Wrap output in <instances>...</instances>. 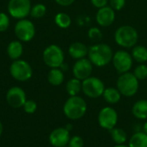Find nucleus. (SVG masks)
Masks as SVG:
<instances>
[{
	"mask_svg": "<svg viewBox=\"0 0 147 147\" xmlns=\"http://www.w3.org/2000/svg\"><path fill=\"white\" fill-rule=\"evenodd\" d=\"M114 56L110 46L105 43H96L89 47L88 57L93 65L103 67L112 62Z\"/></svg>",
	"mask_w": 147,
	"mask_h": 147,
	"instance_id": "obj_1",
	"label": "nucleus"
},
{
	"mask_svg": "<svg viewBox=\"0 0 147 147\" xmlns=\"http://www.w3.org/2000/svg\"><path fill=\"white\" fill-rule=\"evenodd\" d=\"M87 111V103L85 100L79 96H70L65 102L63 107L64 115L71 121L81 119Z\"/></svg>",
	"mask_w": 147,
	"mask_h": 147,
	"instance_id": "obj_2",
	"label": "nucleus"
},
{
	"mask_svg": "<svg viewBox=\"0 0 147 147\" xmlns=\"http://www.w3.org/2000/svg\"><path fill=\"white\" fill-rule=\"evenodd\" d=\"M139 40L137 30L130 25H123L118 28L115 33V40L121 47L131 48L136 46Z\"/></svg>",
	"mask_w": 147,
	"mask_h": 147,
	"instance_id": "obj_3",
	"label": "nucleus"
},
{
	"mask_svg": "<svg viewBox=\"0 0 147 147\" xmlns=\"http://www.w3.org/2000/svg\"><path fill=\"white\" fill-rule=\"evenodd\" d=\"M116 87L121 96L131 97L138 92L140 83L134 74L128 71L120 75L116 82Z\"/></svg>",
	"mask_w": 147,
	"mask_h": 147,
	"instance_id": "obj_4",
	"label": "nucleus"
},
{
	"mask_svg": "<svg viewBox=\"0 0 147 147\" xmlns=\"http://www.w3.org/2000/svg\"><path fill=\"white\" fill-rule=\"evenodd\" d=\"M42 59L45 65L51 69L59 68L65 62V54L60 47L55 44H52L44 49Z\"/></svg>",
	"mask_w": 147,
	"mask_h": 147,
	"instance_id": "obj_5",
	"label": "nucleus"
},
{
	"mask_svg": "<svg viewBox=\"0 0 147 147\" xmlns=\"http://www.w3.org/2000/svg\"><path fill=\"white\" fill-rule=\"evenodd\" d=\"M10 76L19 82H26L33 76V69L28 62L23 59L13 60L9 66Z\"/></svg>",
	"mask_w": 147,
	"mask_h": 147,
	"instance_id": "obj_6",
	"label": "nucleus"
},
{
	"mask_svg": "<svg viewBox=\"0 0 147 147\" xmlns=\"http://www.w3.org/2000/svg\"><path fill=\"white\" fill-rule=\"evenodd\" d=\"M103 82L96 77H89L82 81V91L90 98H98L105 90Z\"/></svg>",
	"mask_w": 147,
	"mask_h": 147,
	"instance_id": "obj_7",
	"label": "nucleus"
},
{
	"mask_svg": "<svg viewBox=\"0 0 147 147\" xmlns=\"http://www.w3.org/2000/svg\"><path fill=\"white\" fill-rule=\"evenodd\" d=\"M14 31L18 40L22 42H28L32 40L35 35L34 24L26 18L18 20L15 25Z\"/></svg>",
	"mask_w": 147,
	"mask_h": 147,
	"instance_id": "obj_8",
	"label": "nucleus"
},
{
	"mask_svg": "<svg viewBox=\"0 0 147 147\" xmlns=\"http://www.w3.org/2000/svg\"><path fill=\"white\" fill-rule=\"evenodd\" d=\"M32 8L30 0H9L8 13L15 19H24L30 15Z\"/></svg>",
	"mask_w": 147,
	"mask_h": 147,
	"instance_id": "obj_9",
	"label": "nucleus"
},
{
	"mask_svg": "<svg viewBox=\"0 0 147 147\" xmlns=\"http://www.w3.org/2000/svg\"><path fill=\"white\" fill-rule=\"evenodd\" d=\"M112 62L116 71L119 74H123L128 72L132 69L134 59L128 52L125 50H119L114 53Z\"/></svg>",
	"mask_w": 147,
	"mask_h": 147,
	"instance_id": "obj_10",
	"label": "nucleus"
},
{
	"mask_svg": "<svg viewBox=\"0 0 147 147\" xmlns=\"http://www.w3.org/2000/svg\"><path fill=\"white\" fill-rule=\"evenodd\" d=\"M117 121L118 115L113 108L105 107L100 110L98 115V123L102 128L110 131L115 127Z\"/></svg>",
	"mask_w": 147,
	"mask_h": 147,
	"instance_id": "obj_11",
	"label": "nucleus"
},
{
	"mask_svg": "<svg viewBox=\"0 0 147 147\" xmlns=\"http://www.w3.org/2000/svg\"><path fill=\"white\" fill-rule=\"evenodd\" d=\"M27 101V96L24 90L19 86H13L9 88L6 93V102L8 105L13 109L22 108Z\"/></svg>",
	"mask_w": 147,
	"mask_h": 147,
	"instance_id": "obj_12",
	"label": "nucleus"
},
{
	"mask_svg": "<svg viewBox=\"0 0 147 147\" xmlns=\"http://www.w3.org/2000/svg\"><path fill=\"white\" fill-rule=\"evenodd\" d=\"M93 71V65L89 59L84 58L78 59L72 67V73L74 78L83 81L91 76Z\"/></svg>",
	"mask_w": 147,
	"mask_h": 147,
	"instance_id": "obj_13",
	"label": "nucleus"
},
{
	"mask_svg": "<svg viewBox=\"0 0 147 147\" xmlns=\"http://www.w3.org/2000/svg\"><path fill=\"white\" fill-rule=\"evenodd\" d=\"M49 142L53 147H65L70 141V131L65 127H57L49 134Z\"/></svg>",
	"mask_w": 147,
	"mask_h": 147,
	"instance_id": "obj_14",
	"label": "nucleus"
},
{
	"mask_svg": "<svg viewBox=\"0 0 147 147\" xmlns=\"http://www.w3.org/2000/svg\"><path fill=\"white\" fill-rule=\"evenodd\" d=\"M115 12L110 6H105L98 9L96 15V21L101 27H109L115 22Z\"/></svg>",
	"mask_w": 147,
	"mask_h": 147,
	"instance_id": "obj_15",
	"label": "nucleus"
},
{
	"mask_svg": "<svg viewBox=\"0 0 147 147\" xmlns=\"http://www.w3.org/2000/svg\"><path fill=\"white\" fill-rule=\"evenodd\" d=\"M88 51H89V48L87 47V46L84 43L79 42V41L73 42L72 44L70 45L68 48L69 55L72 59H77V60L85 58V56L88 55Z\"/></svg>",
	"mask_w": 147,
	"mask_h": 147,
	"instance_id": "obj_16",
	"label": "nucleus"
},
{
	"mask_svg": "<svg viewBox=\"0 0 147 147\" xmlns=\"http://www.w3.org/2000/svg\"><path fill=\"white\" fill-rule=\"evenodd\" d=\"M23 53V47L22 41L12 40L7 46V54L12 60L19 59Z\"/></svg>",
	"mask_w": 147,
	"mask_h": 147,
	"instance_id": "obj_17",
	"label": "nucleus"
},
{
	"mask_svg": "<svg viewBox=\"0 0 147 147\" xmlns=\"http://www.w3.org/2000/svg\"><path fill=\"white\" fill-rule=\"evenodd\" d=\"M132 113L134 116L139 120L147 119V100L141 99L137 101L132 109Z\"/></svg>",
	"mask_w": 147,
	"mask_h": 147,
	"instance_id": "obj_18",
	"label": "nucleus"
},
{
	"mask_svg": "<svg viewBox=\"0 0 147 147\" xmlns=\"http://www.w3.org/2000/svg\"><path fill=\"white\" fill-rule=\"evenodd\" d=\"M65 79L64 71L60 68H52L47 74V81L53 86H59Z\"/></svg>",
	"mask_w": 147,
	"mask_h": 147,
	"instance_id": "obj_19",
	"label": "nucleus"
},
{
	"mask_svg": "<svg viewBox=\"0 0 147 147\" xmlns=\"http://www.w3.org/2000/svg\"><path fill=\"white\" fill-rule=\"evenodd\" d=\"M102 96L108 103L115 104L120 102L121 94L120 93V91L118 90L117 88L109 87V88L105 89V90L102 94Z\"/></svg>",
	"mask_w": 147,
	"mask_h": 147,
	"instance_id": "obj_20",
	"label": "nucleus"
},
{
	"mask_svg": "<svg viewBox=\"0 0 147 147\" xmlns=\"http://www.w3.org/2000/svg\"><path fill=\"white\" fill-rule=\"evenodd\" d=\"M129 147H147V134L144 132H137L132 135L128 142Z\"/></svg>",
	"mask_w": 147,
	"mask_h": 147,
	"instance_id": "obj_21",
	"label": "nucleus"
},
{
	"mask_svg": "<svg viewBox=\"0 0 147 147\" xmlns=\"http://www.w3.org/2000/svg\"><path fill=\"white\" fill-rule=\"evenodd\" d=\"M131 55L136 62L145 64L147 61V48L144 46H134Z\"/></svg>",
	"mask_w": 147,
	"mask_h": 147,
	"instance_id": "obj_22",
	"label": "nucleus"
},
{
	"mask_svg": "<svg viewBox=\"0 0 147 147\" xmlns=\"http://www.w3.org/2000/svg\"><path fill=\"white\" fill-rule=\"evenodd\" d=\"M65 89L70 96H78V93L82 90V81L76 78H71L66 83Z\"/></svg>",
	"mask_w": 147,
	"mask_h": 147,
	"instance_id": "obj_23",
	"label": "nucleus"
},
{
	"mask_svg": "<svg viewBox=\"0 0 147 147\" xmlns=\"http://www.w3.org/2000/svg\"><path fill=\"white\" fill-rule=\"evenodd\" d=\"M110 134L112 140L116 145H124L127 142V135L122 128L115 127L112 130H110Z\"/></svg>",
	"mask_w": 147,
	"mask_h": 147,
	"instance_id": "obj_24",
	"label": "nucleus"
},
{
	"mask_svg": "<svg viewBox=\"0 0 147 147\" xmlns=\"http://www.w3.org/2000/svg\"><path fill=\"white\" fill-rule=\"evenodd\" d=\"M54 22L60 28H67L71 24V19L68 14L59 12L54 16Z\"/></svg>",
	"mask_w": 147,
	"mask_h": 147,
	"instance_id": "obj_25",
	"label": "nucleus"
},
{
	"mask_svg": "<svg viewBox=\"0 0 147 147\" xmlns=\"http://www.w3.org/2000/svg\"><path fill=\"white\" fill-rule=\"evenodd\" d=\"M47 13V7L43 3H36L32 6L30 10V16L34 18H41Z\"/></svg>",
	"mask_w": 147,
	"mask_h": 147,
	"instance_id": "obj_26",
	"label": "nucleus"
},
{
	"mask_svg": "<svg viewBox=\"0 0 147 147\" xmlns=\"http://www.w3.org/2000/svg\"><path fill=\"white\" fill-rule=\"evenodd\" d=\"M134 76L137 78V79L140 80H145L147 78V65L145 64H140L138 66L135 67L134 71Z\"/></svg>",
	"mask_w": 147,
	"mask_h": 147,
	"instance_id": "obj_27",
	"label": "nucleus"
},
{
	"mask_svg": "<svg viewBox=\"0 0 147 147\" xmlns=\"http://www.w3.org/2000/svg\"><path fill=\"white\" fill-rule=\"evenodd\" d=\"M88 36L90 38V40L94 41V42H97L99 43V41L102 39V31L96 27L90 28L88 31Z\"/></svg>",
	"mask_w": 147,
	"mask_h": 147,
	"instance_id": "obj_28",
	"label": "nucleus"
},
{
	"mask_svg": "<svg viewBox=\"0 0 147 147\" xmlns=\"http://www.w3.org/2000/svg\"><path fill=\"white\" fill-rule=\"evenodd\" d=\"M22 109L26 114H28V115L34 114L35 111L37 110V103L34 100L27 99V101L25 102V103L22 106Z\"/></svg>",
	"mask_w": 147,
	"mask_h": 147,
	"instance_id": "obj_29",
	"label": "nucleus"
},
{
	"mask_svg": "<svg viewBox=\"0 0 147 147\" xmlns=\"http://www.w3.org/2000/svg\"><path fill=\"white\" fill-rule=\"evenodd\" d=\"M10 22L9 16L4 12H0V33L6 31L9 27Z\"/></svg>",
	"mask_w": 147,
	"mask_h": 147,
	"instance_id": "obj_30",
	"label": "nucleus"
},
{
	"mask_svg": "<svg viewBox=\"0 0 147 147\" xmlns=\"http://www.w3.org/2000/svg\"><path fill=\"white\" fill-rule=\"evenodd\" d=\"M84 142L82 137L78 135H75L71 137L70 141L68 143V147H84Z\"/></svg>",
	"mask_w": 147,
	"mask_h": 147,
	"instance_id": "obj_31",
	"label": "nucleus"
},
{
	"mask_svg": "<svg viewBox=\"0 0 147 147\" xmlns=\"http://www.w3.org/2000/svg\"><path fill=\"white\" fill-rule=\"evenodd\" d=\"M109 6L115 10H121L126 5V0H109Z\"/></svg>",
	"mask_w": 147,
	"mask_h": 147,
	"instance_id": "obj_32",
	"label": "nucleus"
},
{
	"mask_svg": "<svg viewBox=\"0 0 147 147\" xmlns=\"http://www.w3.org/2000/svg\"><path fill=\"white\" fill-rule=\"evenodd\" d=\"M90 2L94 7H96L97 9H101L102 7L107 6L109 0H90Z\"/></svg>",
	"mask_w": 147,
	"mask_h": 147,
	"instance_id": "obj_33",
	"label": "nucleus"
},
{
	"mask_svg": "<svg viewBox=\"0 0 147 147\" xmlns=\"http://www.w3.org/2000/svg\"><path fill=\"white\" fill-rule=\"evenodd\" d=\"M74 1H75V0H55V2H56L59 5L64 6V7L71 5V4L74 3Z\"/></svg>",
	"mask_w": 147,
	"mask_h": 147,
	"instance_id": "obj_34",
	"label": "nucleus"
},
{
	"mask_svg": "<svg viewBox=\"0 0 147 147\" xmlns=\"http://www.w3.org/2000/svg\"><path fill=\"white\" fill-rule=\"evenodd\" d=\"M143 132L147 134V121L146 122H145V124H144V126H143Z\"/></svg>",
	"mask_w": 147,
	"mask_h": 147,
	"instance_id": "obj_35",
	"label": "nucleus"
},
{
	"mask_svg": "<svg viewBox=\"0 0 147 147\" xmlns=\"http://www.w3.org/2000/svg\"><path fill=\"white\" fill-rule=\"evenodd\" d=\"M3 132V124H2V122L0 121V136L2 135Z\"/></svg>",
	"mask_w": 147,
	"mask_h": 147,
	"instance_id": "obj_36",
	"label": "nucleus"
},
{
	"mask_svg": "<svg viewBox=\"0 0 147 147\" xmlns=\"http://www.w3.org/2000/svg\"><path fill=\"white\" fill-rule=\"evenodd\" d=\"M115 147H129L128 146H126V145H116Z\"/></svg>",
	"mask_w": 147,
	"mask_h": 147,
	"instance_id": "obj_37",
	"label": "nucleus"
},
{
	"mask_svg": "<svg viewBox=\"0 0 147 147\" xmlns=\"http://www.w3.org/2000/svg\"><path fill=\"white\" fill-rule=\"evenodd\" d=\"M65 147H66V146H65Z\"/></svg>",
	"mask_w": 147,
	"mask_h": 147,
	"instance_id": "obj_38",
	"label": "nucleus"
}]
</instances>
